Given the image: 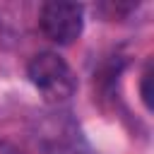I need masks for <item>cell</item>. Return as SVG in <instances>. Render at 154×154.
Masks as SVG:
<instances>
[{
	"mask_svg": "<svg viewBox=\"0 0 154 154\" xmlns=\"http://www.w3.org/2000/svg\"><path fill=\"white\" fill-rule=\"evenodd\" d=\"M26 75L46 101H65L75 91V77L58 53L43 51L34 55L26 67Z\"/></svg>",
	"mask_w": 154,
	"mask_h": 154,
	"instance_id": "obj_1",
	"label": "cell"
},
{
	"mask_svg": "<svg viewBox=\"0 0 154 154\" xmlns=\"http://www.w3.org/2000/svg\"><path fill=\"white\" fill-rule=\"evenodd\" d=\"M38 26L46 38H51L60 46H67L75 38H79V34H82L84 7L77 2H67V0H51L41 7Z\"/></svg>",
	"mask_w": 154,
	"mask_h": 154,
	"instance_id": "obj_2",
	"label": "cell"
},
{
	"mask_svg": "<svg viewBox=\"0 0 154 154\" xmlns=\"http://www.w3.org/2000/svg\"><path fill=\"white\" fill-rule=\"evenodd\" d=\"M149 82H152V70L147 67V72L142 75V99H144L147 108H152V91H149Z\"/></svg>",
	"mask_w": 154,
	"mask_h": 154,
	"instance_id": "obj_3",
	"label": "cell"
}]
</instances>
